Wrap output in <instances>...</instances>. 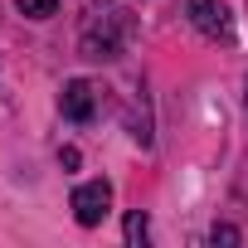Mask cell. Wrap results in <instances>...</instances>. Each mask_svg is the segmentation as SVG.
<instances>
[{"instance_id": "2", "label": "cell", "mask_w": 248, "mask_h": 248, "mask_svg": "<svg viewBox=\"0 0 248 248\" xmlns=\"http://www.w3.org/2000/svg\"><path fill=\"white\" fill-rule=\"evenodd\" d=\"M68 204H73V219H78L83 229H97V224L107 219V209H112V185H107V180H83Z\"/></svg>"}, {"instance_id": "6", "label": "cell", "mask_w": 248, "mask_h": 248, "mask_svg": "<svg viewBox=\"0 0 248 248\" xmlns=\"http://www.w3.org/2000/svg\"><path fill=\"white\" fill-rule=\"evenodd\" d=\"M59 5H63V0H15V10H20V15H30V20H49Z\"/></svg>"}, {"instance_id": "8", "label": "cell", "mask_w": 248, "mask_h": 248, "mask_svg": "<svg viewBox=\"0 0 248 248\" xmlns=\"http://www.w3.org/2000/svg\"><path fill=\"white\" fill-rule=\"evenodd\" d=\"M243 88H248V83H243Z\"/></svg>"}, {"instance_id": "5", "label": "cell", "mask_w": 248, "mask_h": 248, "mask_svg": "<svg viewBox=\"0 0 248 248\" xmlns=\"http://www.w3.org/2000/svg\"><path fill=\"white\" fill-rule=\"evenodd\" d=\"M122 233H127V243H146V238H151V219H146L141 209H132L127 224H122Z\"/></svg>"}, {"instance_id": "4", "label": "cell", "mask_w": 248, "mask_h": 248, "mask_svg": "<svg viewBox=\"0 0 248 248\" xmlns=\"http://www.w3.org/2000/svg\"><path fill=\"white\" fill-rule=\"evenodd\" d=\"M59 107H63L68 122H93V112H97V93H93V83H88V78H68L63 93H59Z\"/></svg>"}, {"instance_id": "7", "label": "cell", "mask_w": 248, "mask_h": 248, "mask_svg": "<svg viewBox=\"0 0 248 248\" xmlns=\"http://www.w3.org/2000/svg\"><path fill=\"white\" fill-rule=\"evenodd\" d=\"M209 243H238V229L233 224H214L209 229Z\"/></svg>"}, {"instance_id": "1", "label": "cell", "mask_w": 248, "mask_h": 248, "mask_svg": "<svg viewBox=\"0 0 248 248\" xmlns=\"http://www.w3.org/2000/svg\"><path fill=\"white\" fill-rule=\"evenodd\" d=\"M127 39H132V20L122 15V10H107V15L93 10V20L83 30V54L88 59H117Z\"/></svg>"}, {"instance_id": "3", "label": "cell", "mask_w": 248, "mask_h": 248, "mask_svg": "<svg viewBox=\"0 0 248 248\" xmlns=\"http://www.w3.org/2000/svg\"><path fill=\"white\" fill-rule=\"evenodd\" d=\"M185 15L204 39H229L233 34V15H229L224 0H185Z\"/></svg>"}]
</instances>
